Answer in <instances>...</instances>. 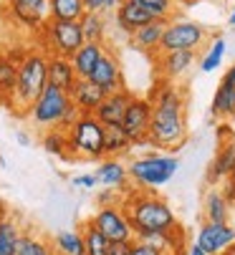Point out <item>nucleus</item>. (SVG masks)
Segmentation results:
<instances>
[{
  "label": "nucleus",
  "instance_id": "2",
  "mask_svg": "<svg viewBox=\"0 0 235 255\" xmlns=\"http://www.w3.org/2000/svg\"><path fill=\"white\" fill-rule=\"evenodd\" d=\"M122 207L127 212V220L134 230V238L149 235V233H172L177 230L175 210L152 192H127L122 197Z\"/></svg>",
  "mask_w": 235,
  "mask_h": 255
},
{
  "label": "nucleus",
  "instance_id": "21",
  "mask_svg": "<svg viewBox=\"0 0 235 255\" xmlns=\"http://www.w3.org/2000/svg\"><path fill=\"white\" fill-rule=\"evenodd\" d=\"M192 61H195V51H165L160 56V68L170 81H175L187 74Z\"/></svg>",
  "mask_w": 235,
  "mask_h": 255
},
{
  "label": "nucleus",
  "instance_id": "20",
  "mask_svg": "<svg viewBox=\"0 0 235 255\" xmlns=\"http://www.w3.org/2000/svg\"><path fill=\"white\" fill-rule=\"evenodd\" d=\"M8 5L13 15L30 28H38L46 18V0H8Z\"/></svg>",
  "mask_w": 235,
  "mask_h": 255
},
{
  "label": "nucleus",
  "instance_id": "45",
  "mask_svg": "<svg viewBox=\"0 0 235 255\" xmlns=\"http://www.w3.org/2000/svg\"><path fill=\"white\" fill-rule=\"evenodd\" d=\"M180 3H195V0H180Z\"/></svg>",
  "mask_w": 235,
  "mask_h": 255
},
{
  "label": "nucleus",
  "instance_id": "40",
  "mask_svg": "<svg viewBox=\"0 0 235 255\" xmlns=\"http://www.w3.org/2000/svg\"><path fill=\"white\" fill-rule=\"evenodd\" d=\"M86 13H104V0H81Z\"/></svg>",
  "mask_w": 235,
  "mask_h": 255
},
{
  "label": "nucleus",
  "instance_id": "4",
  "mask_svg": "<svg viewBox=\"0 0 235 255\" xmlns=\"http://www.w3.org/2000/svg\"><path fill=\"white\" fill-rule=\"evenodd\" d=\"M68 157L78 159H104V127L94 114H81L68 129Z\"/></svg>",
  "mask_w": 235,
  "mask_h": 255
},
{
  "label": "nucleus",
  "instance_id": "28",
  "mask_svg": "<svg viewBox=\"0 0 235 255\" xmlns=\"http://www.w3.org/2000/svg\"><path fill=\"white\" fill-rule=\"evenodd\" d=\"M210 114L213 117H225V119L235 117V89L233 86L220 81V86L213 96V104H210Z\"/></svg>",
  "mask_w": 235,
  "mask_h": 255
},
{
  "label": "nucleus",
  "instance_id": "1",
  "mask_svg": "<svg viewBox=\"0 0 235 255\" xmlns=\"http://www.w3.org/2000/svg\"><path fill=\"white\" fill-rule=\"evenodd\" d=\"M152 122L147 144L160 149H177L187 139V112H185V94L172 84H160L152 91Z\"/></svg>",
  "mask_w": 235,
  "mask_h": 255
},
{
  "label": "nucleus",
  "instance_id": "30",
  "mask_svg": "<svg viewBox=\"0 0 235 255\" xmlns=\"http://www.w3.org/2000/svg\"><path fill=\"white\" fill-rule=\"evenodd\" d=\"M13 255H56V253H53L51 243H46L43 238H38L33 233H20Z\"/></svg>",
  "mask_w": 235,
  "mask_h": 255
},
{
  "label": "nucleus",
  "instance_id": "5",
  "mask_svg": "<svg viewBox=\"0 0 235 255\" xmlns=\"http://www.w3.org/2000/svg\"><path fill=\"white\" fill-rule=\"evenodd\" d=\"M177 169H180V159L172 154H144L127 167L129 179H134L139 187H149V190L167 185L177 174Z\"/></svg>",
  "mask_w": 235,
  "mask_h": 255
},
{
  "label": "nucleus",
  "instance_id": "22",
  "mask_svg": "<svg viewBox=\"0 0 235 255\" xmlns=\"http://www.w3.org/2000/svg\"><path fill=\"white\" fill-rule=\"evenodd\" d=\"M165 25H167V20H152V23H147V25H142L132 33V41L142 51H157L160 48V41H162Z\"/></svg>",
  "mask_w": 235,
  "mask_h": 255
},
{
  "label": "nucleus",
  "instance_id": "38",
  "mask_svg": "<svg viewBox=\"0 0 235 255\" xmlns=\"http://www.w3.org/2000/svg\"><path fill=\"white\" fill-rule=\"evenodd\" d=\"M223 195H225V200L230 202V205H235V169H233V174L225 179V187H223Z\"/></svg>",
  "mask_w": 235,
  "mask_h": 255
},
{
  "label": "nucleus",
  "instance_id": "36",
  "mask_svg": "<svg viewBox=\"0 0 235 255\" xmlns=\"http://www.w3.org/2000/svg\"><path fill=\"white\" fill-rule=\"evenodd\" d=\"M129 255H170V253H165V250H160V248H154V245H149V243H144V240H132Z\"/></svg>",
  "mask_w": 235,
  "mask_h": 255
},
{
  "label": "nucleus",
  "instance_id": "42",
  "mask_svg": "<svg viewBox=\"0 0 235 255\" xmlns=\"http://www.w3.org/2000/svg\"><path fill=\"white\" fill-rule=\"evenodd\" d=\"M187 255H208V253H205L198 243H195V245H190V248H187Z\"/></svg>",
  "mask_w": 235,
  "mask_h": 255
},
{
  "label": "nucleus",
  "instance_id": "14",
  "mask_svg": "<svg viewBox=\"0 0 235 255\" xmlns=\"http://www.w3.org/2000/svg\"><path fill=\"white\" fill-rule=\"evenodd\" d=\"M132 91L129 89H122V91H114V94H106L104 101L94 109V117L101 127H109V124H122L124 119V112L132 101Z\"/></svg>",
  "mask_w": 235,
  "mask_h": 255
},
{
  "label": "nucleus",
  "instance_id": "35",
  "mask_svg": "<svg viewBox=\"0 0 235 255\" xmlns=\"http://www.w3.org/2000/svg\"><path fill=\"white\" fill-rule=\"evenodd\" d=\"M142 8H147L152 13V18L157 20H170L172 18V5L175 0H137Z\"/></svg>",
  "mask_w": 235,
  "mask_h": 255
},
{
  "label": "nucleus",
  "instance_id": "3",
  "mask_svg": "<svg viewBox=\"0 0 235 255\" xmlns=\"http://www.w3.org/2000/svg\"><path fill=\"white\" fill-rule=\"evenodd\" d=\"M48 84V56L41 51H28L18 61V79H15V91L10 104L18 109H28L38 94Z\"/></svg>",
  "mask_w": 235,
  "mask_h": 255
},
{
  "label": "nucleus",
  "instance_id": "8",
  "mask_svg": "<svg viewBox=\"0 0 235 255\" xmlns=\"http://www.w3.org/2000/svg\"><path fill=\"white\" fill-rule=\"evenodd\" d=\"M89 223L109 240V243H132L134 230L127 220V212L122 202L116 205H99V210L89 217Z\"/></svg>",
  "mask_w": 235,
  "mask_h": 255
},
{
  "label": "nucleus",
  "instance_id": "43",
  "mask_svg": "<svg viewBox=\"0 0 235 255\" xmlns=\"http://www.w3.org/2000/svg\"><path fill=\"white\" fill-rule=\"evenodd\" d=\"M15 139H18V144H23V147H28V144H30V136H28V134H23V131H18V136H15Z\"/></svg>",
  "mask_w": 235,
  "mask_h": 255
},
{
  "label": "nucleus",
  "instance_id": "19",
  "mask_svg": "<svg viewBox=\"0 0 235 255\" xmlns=\"http://www.w3.org/2000/svg\"><path fill=\"white\" fill-rule=\"evenodd\" d=\"M48 84L61 89V91H71L76 84V74H73V66L71 58L63 56H48Z\"/></svg>",
  "mask_w": 235,
  "mask_h": 255
},
{
  "label": "nucleus",
  "instance_id": "32",
  "mask_svg": "<svg viewBox=\"0 0 235 255\" xmlns=\"http://www.w3.org/2000/svg\"><path fill=\"white\" fill-rule=\"evenodd\" d=\"M81 238H84V250H86V255H106V250H109V240L86 220L84 223V228H81Z\"/></svg>",
  "mask_w": 235,
  "mask_h": 255
},
{
  "label": "nucleus",
  "instance_id": "34",
  "mask_svg": "<svg viewBox=\"0 0 235 255\" xmlns=\"http://www.w3.org/2000/svg\"><path fill=\"white\" fill-rule=\"evenodd\" d=\"M43 149L48 154H56V157H68V136H66V129H51L43 134Z\"/></svg>",
  "mask_w": 235,
  "mask_h": 255
},
{
  "label": "nucleus",
  "instance_id": "18",
  "mask_svg": "<svg viewBox=\"0 0 235 255\" xmlns=\"http://www.w3.org/2000/svg\"><path fill=\"white\" fill-rule=\"evenodd\" d=\"M94 174H96V179H99V185L122 190L124 195L129 192V190H127V185H129V172H127V167L116 159V157H106Z\"/></svg>",
  "mask_w": 235,
  "mask_h": 255
},
{
  "label": "nucleus",
  "instance_id": "39",
  "mask_svg": "<svg viewBox=\"0 0 235 255\" xmlns=\"http://www.w3.org/2000/svg\"><path fill=\"white\" fill-rule=\"evenodd\" d=\"M129 250H132V243H111L106 255H129Z\"/></svg>",
  "mask_w": 235,
  "mask_h": 255
},
{
  "label": "nucleus",
  "instance_id": "41",
  "mask_svg": "<svg viewBox=\"0 0 235 255\" xmlns=\"http://www.w3.org/2000/svg\"><path fill=\"white\" fill-rule=\"evenodd\" d=\"M223 84H228V86H233L235 89V63L225 71V76H223Z\"/></svg>",
  "mask_w": 235,
  "mask_h": 255
},
{
  "label": "nucleus",
  "instance_id": "24",
  "mask_svg": "<svg viewBox=\"0 0 235 255\" xmlns=\"http://www.w3.org/2000/svg\"><path fill=\"white\" fill-rule=\"evenodd\" d=\"M132 141L124 134L122 124H109L104 127V157H119L124 152H129Z\"/></svg>",
  "mask_w": 235,
  "mask_h": 255
},
{
  "label": "nucleus",
  "instance_id": "27",
  "mask_svg": "<svg viewBox=\"0 0 235 255\" xmlns=\"http://www.w3.org/2000/svg\"><path fill=\"white\" fill-rule=\"evenodd\" d=\"M205 217L208 223H228L230 217V202L225 200L220 187H213L205 195Z\"/></svg>",
  "mask_w": 235,
  "mask_h": 255
},
{
  "label": "nucleus",
  "instance_id": "44",
  "mask_svg": "<svg viewBox=\"0 0 235 255\" xmlns=\"http://www.w3.org/2000/svg\"><path fill=\"white\" fill-rule=\"evenodd\" d=\"M230 25H233V28H235V10H233V13H230Z\"/></svg>",
  "mask_w": 235,
  "mask_h": 255
},
{
  "label": "nucleus",
  "instance_id": "23",
  "mask_svg": "<svg viewBox=\"0 0 235 255\" xmlns=\"http://www.w3.org/2000/svg\"><path fill=\"white\" fill-rule=\"evenodd\" d=\"M84 13L81 0H46V15L51 20H78Z\"/></svg>",
  "mask_w": 235,
  "mask_h": 255
},
{
  "label": "nucleus",
  "instance_id": "33",
  "mask_svg": "<svg viewBox=\"0 0 235 255\" xmlns=\"http://www.w3.org/2000/svg\"><path fill=\"white\" fill-rule=\"evenodd\" d=\"M225 51H228L225 38H223V35H215V41L210 43L208 53H205V56H203V61H200V71H203V74H213L215 68H220V66H223Z\"/></svg>",
  "mask_w": 235,
  "mask_h": 255
},
{
  "label": "nucleus",
  "instance_id": "11",
  "mask_svg": "<svg viewBox=\"0 0 235 255\" xmlns=\"http://www.w3.org/2000/svg\"><path fill=\"white\" fill-rule=\"evenodd\" d=\"M89 81H91L94 86H99V89L104 91V96L127 89V86H124V74H122V63H119V58H116L114 53H109V51L101 56V61H99L96 68L91 71Z\"/></svg>",
  "mask_w": 235,
  "mask_h": 255
},
{
  "label": "nucleus",
  "instance_id": "13",
  "mask_svg": "<svg viewBox=\"0 0 235 255\" xmlns=\"http://www.w3.org/2000/svg\"><path fill=\"white\" fill-rule=\"evenodd\" d=\"M220 149L210 164V172H208V182L210 185H218V182H225L233 169H235V136L228 131V127H220Z\"/></svg>",
  "mask_w": 235,
  "mask_h": 255
},
{
  "label": "nucleus",
  "instance_id": "12",
  "mask_svg": "<svg viewBox=\"0 0 235 255\" xmlns=\"http://www.w3.org/2000/svg\"><path fill=\"white\" fill-rule=\"evenodd\" d=\"M198 245L208 255H225L235 245V228L228 223H205L198 233Z\"/></svg>",
  "mask_w": 235,
  "mask_h": 255
},
{
  "label": "nucleus",
  "instance_id": "9",
  "mask_svg": "<svg viewBox=\"0 0 235 255\" xmlns=\"http://www.w3.org/2000/svg\"><path fill=\"white\" fill-rule=\"evenodd\" d=\"M43 33H46V41L48 48L53 51L51 56H63L71 58L78 48L84 46V33L78 20H46L43 23Z\"/></svg>",
  "mask_w": 235,
  "mask_h": 255
},
{
  "label": "nucleus",
  "instance_id": "7",
  "mask_svg": "<svg viewBox=\"0 0 235 255\" xmlns=\"http://www.w3.org/2000/svg\"><path fill=\"white\" fill-rule=\"evenodd\" d=\"M208 41V28L195 23V20H167L162 41H160V53L165 51H198Z\"/></svg>",
  "mask_w": 235,
  "mask_h": 255
},
{
  "label": "nucleus",
  "instance_id": "25",
  "mask_svg": "<svg viewBox=\"0 0 235 255\" xmlns=\"http://www.w3.org/2000/svg\"><path fill=\"white\" fill-rule=\"evenodd\" d=\"M15 79H18V61L10 53L0 56V104L13 99Z\"/></svg>",
  "mask_w": 235,
  "mask_h": 255
},
{
  "label": "nucleus",
  "instance_id": "6",
  "mask_svg": "<svg viewBox=\"0 0 235 255\" xmlns=\"http://www.w3.org/2000/svg\"><path fill=\"white\" fill-rule=\"evenodd\" d=\"M68 106H71L68 94L56 89V86H51V84H46V89L38 94V99L28 106V117L38 127L56 129V127H61V119L68 112Z\"/></svg>",
  "mask_w": 235,
  "mask_h": 255
},
{
  "label": "nucleus",
  "instance_id": "26",
  "mask_svg": "<svg viewBox=\"0 0 235 255\" xmlns=\"http://www.w3.org/2000/svg\"><path fill=\"white\" fill-rule=\"evenodd\" d=\"M51 248H53L56 255H86L81 230H61V233H56Z\"/></svg>",
  "mask_w": 235,
  "mask_h": 255
},
{
  "label": "nucleus",
  "instance_id": "46",
  "mask_svg": "<svg viewBox=\"0 0 235 255\" xmlns=\"http://www.w3.org/2000/svg\"><path fill=\"white\" fill-rule=\"evenodd\" d=\"M230 255H235V248H233V250H230Z\"/></svg>",
  "mask_w": 235,
  "mask_h": 255
},
{
  "label": "nucleus",
  "instance_id": "29",
  "mask_svg": "<svg viewBox=\"0 0 235 255\" xmlns=\"http://www.w3.org/2000/svg\"><path fill=\"white\" fill-rule=\"evenodd\" d=\"M18 238H20L18 223L10 215H5L3 210H0V255H13V250L18 245Z\"/></svg>",
  "mask_w": 235,
  "mask_h": 255
},
{
  "label": "nucleus",
  "instance_id": "31",
  "mask_svg": "<svg viewBox=\"0 0 235 255\" xmlns=\"http://www.w3.org/2000/svg\"><path fill=\"white\" fill-rule=\"evenodd\" d=\"M78 25H81L84 41H94V43H104V33H106V23L101 18V13H84L78 18Z\"/></svg>",
  "mask_w": 235,
  "mask_h": 255
},
{
  "label": "nucleus",
  "instance_id": "37",
  "mask_svg": "<svg viewBox=\"0 0 235 255\" xmlns=\"http://www.w3.org/2000/svg\"><path fill=\"white\" fill-rule=\"evenodd\" d=\"M96 185H99L96 174H78V177H73V187H81V190H94Z\"/></svg>",
  "mask_w": 235,
  "mask_h": 255
},
{
  "label": "nucleus",
  "instance_id": "10",
  "mask_svg": "<svg viewBox=\"0 0 235 255\" xmlns=\"http://www.w3.org/2000/svg\"><path fill=\"white\" fill-rule=\"evenodd\" d=\"M149 122H152V104L149 99L142 96H132L124 119H122V129L129 136L132 144H147V134H149Z\"/></svg>",
  "mask_w": 235,
  "mask_h": 255
},
{
  "label": "nucleus",
  "instance_id": "17",
  "mask_svg": "<svg viewBox=\"0 0 235 255\" xmlns=\"http://www.w3.org/2000/svg\"><path fill=\"white\" fill-rule=\"evenodd\" d=\"M152 20H157V18H152V13L147 8H142L137 0H122V3L116 5V23H119V28L129 35L137 28H142Z\"/></svg>",
  "mask_w": 235,
  "mask_h": 255
},
{
  "label": "nucleus",
  "instance_id": "15",
  "mask_svg": "<svg viewBox=\"0 0 235 255\" xmlns=\"http://www.w3.org/2000/svg\"><path fill=\"white\" fill-rule=\"evenodd\" d=\"M104 53H106V46H104V43L84 41V46L71 56V66H73L76 79H89V76H91V71L96 68V63L101 61Z\"/></svg>",
  "mask_w": 235,
  "mask_h": 255
},
{
  "label": "nucleus",
  "instance_id": "16",
  "mask_svg": "<svg viewBox=\"0 0 235 255\" xmlns=\"http://www.w3.org/2000/svg\"><path fill=\"white\" fill-rule=\"evenodd\" d=\"M68 99L81 114H94V109L104 101V91L94 86L89 79H76L73 89L68 91Z\"/></svg>",
  "mask_w": 235,
  "mask_h": 255
}]
</instances>
